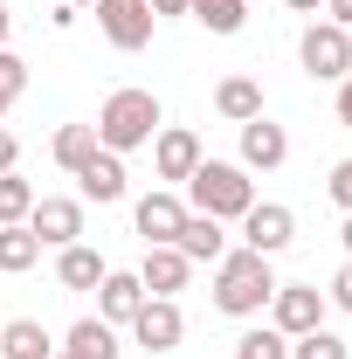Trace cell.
Here are the masks:
<instances>
[{"label": "cell", "instance_id": "6da1fadb", "mask_svg": "<svg viewBox=\"0 0 352 359\" xmlns=\"http://www.w3.org/2000/svg\"><path fill=\"white\" fill-rule=\"evenodd\" d=\"M269 297H276V269H269V256H256V249H228V256L215 263V311L263 318Z\"/></svg>", "mask_w": 352, "mask_h": 359}, {"label": "cell", "instance_id": "7a4b0ae2", "mask_svg": "<svg viewBox=\"0 0 352 359\" xmlns=\"http://www.w3.org/2000/svg\"><path fill=\"white\" fill-rule=\"evenodd\" d=\"M159 125H166V118H159V97L132 83V90H111V97H104V111H97V125H90V132H97L104 152H118V159H125V152H138V145H152Z\"/></svg>", "mask_w": 352, "mask_h": 359}, {"label": "cell", "instance_id": "3957f363", "mask_svg": "<svg viewBox=\"0 0 352 359\" xmlns=\"http://www.w3.org/2000/svg\"><path fill=\"white\" fill-rule=\"evenodd\" d=\"M187 194H194V215H215V222H242L256 208V180L228 159H201L187 173Z\"/></svg>", "mask_w": 352, "mask_h": 359}, {"label": "cell", "instance_id": "277c9868", "mask_svg": "<svg viewBox=\"0 0 352 359\" xmlns=\"http://www.w3.org/2000/svg\"><path fill=\"white\" fill-rule=\"evenodd\" d=\"M297 55H304V69L318 76V83H339V76H352V28H339V21H311L304 42H297Z\"/></svg>", "mask_w": 352, "mask_h": 359}, {"label": "cell", "instance_id": "5b68a950", "mask_svg": "<svg viewBox=\"0 0 352 359\" xmlns=\"http://www.w3.org/2000/svg\"><path fill=\"white\" fill-rule=\"evenodd\" d=\"M97 28H104V42L138 55V48L152 42V28H159V14L145 7V0H97Z\"/></svg>", "mask_w": 352, "mask_h": 359}, {"label": "cell", "instance_id": "8992f818", "mask_svg": "<svg viewBox=\"0 0 352 359\" xmlns=\"http://www.w3.org/2000/svg\"><path fill=\"white\" fill-rule=\"evenodd\" d=\"M28 235H35L42 249H69V242H83V201L35 194V208H28Z\"/></svg>", "mask_w": 352, "mask_h": 359}, {"label": "cell", "instance_id": "52a82bcc", "mask_svg": "<svg viewBox=\"0 0 352 359\" xmlns=\"http://www.w3.org/2000/svg\"><path fill=\"white\" fill-rule=\"evenodd\" d=\"M269 325L283 332V339H304L325 325V290H311V283H276V297H269Z\"/></svg>", "mask_w": 352, "mask_h": 359}, {"label": "cell", "instance_id": "ba28073f", "mask_svg": "<svg viewBox=\"0 0 352 359\" xmlns=\"http://www.w3.org/2000/svg\"><path fill=\"white\" fill-rule=\"evenodd\" d=\"M290 242H297V215H290L283 201H256V208L242 215V249L276 256V249H290Z\"/></svg>", "mask_w": 352, "mask_h": 359}, {"label": "cell", "instance_id": "9c48e42d", "mask_svg": "<svg viewBox=\"0 0 352 359\" xmlns=\"http://www.w3.org/2000/svg\"><path fill=\"white\" fill-rule=\"evenodd\" d=\"M132 339L145 346V353H173L180 339H187L180 304H173V297H145V304H138V318H132Z\"/></svg>", "mask_w": 352, "mask_h": 359}, {"label": "cell", "instance_id": "30bf717a", "mask_svg": "<svg viewBox=\"0 0 352 359\" xmlns=\"http://www.w3.org/2000/svg\"><path fill=\"white\" fill-rule=\"evenodd\" d=\"M201 159H208V152H201V138L187 132V125H159V132H152V166H159V180L187 187V173H194Z\"/></svg>", "mask_w": 352, "mask_h": 359}, {"label": "cell", "instance_id": "8fae6325", "mask_svg": "<svg viewBox=\"0 0 352 359\" xmlns=\"http://www.w3.org/2000/svg\"><path fill=\"white\" fill-rule=\"evenodd\" d=\"M283 159H290V132L269 118H249L242 125V173H276Z\"/></svg>", "mask_w": 352, "mask_h": 359}, {"label": "cell", "instance_id": "7c38bea8", "mask_svg": "<svg viewBox=\"0 0 352 359\" xmlns=\"http://www.w3.org/2000/svg\"><path fill=\"white\" fill-rule=\"evenodd\" d=\"M187 276H194V263L180 256L173 242H152V249H145V263H138L145 297H173V290H187Z\"/></svg>", "mask_w": 352, "mask_h": 359}, {"label": "cell", "instance_id": "4fadbf2b", "mask_svg": "<svg viewBox=\"0 0 352 359\" xmlns=\"http://www.w3.org/2000/svg\"><path fill=\"white\" fill-rule=\"evenodd\" d=\"M180 222H187V201H180V194H166V187H159V194H145V201L132 208V228L145 235V249H152V242H173Z\"/></svg>", "mask_w": 352, "mask_h": 359}, {"label": "cell", "instance_id": "5bb4252c", "mask_svg": "<svg viewBox=\"0 0 352 359\" xmlns=\"http://www.w3.org/2000/svg\"><path fill=\"white\" fill-rule=\"evenodd\" d=\"M76 187H83V201H97V208H111V201H125V159L118 152H90L83 166H76Z\"/></svg>", "mask_w": 352, "mask_h": 359}, {"label": "cell", "instance_id": "9a60e30c", "mask_svg": "<svg viewBox=\"0 0 352 359\" xmlns=\"http://www.w3.org/2000/svg\"><path fill=\"white\" fill-rule=\"evenodd\" d=\"M138 304H145V283H138V269H111V276L97 283V318H104V325H132Z\"/></svg>", "mask_w": 352, "mask_h": 359}, {"label": "cell", "instance_id": "2e32d148", "mask_svg": "<svg viewBox=\"0 0 352 359\" xmlns=\"http://www.w3.org/2000/svg\"><path fill=\"white\" fill-rule=\"evenodd\" d=\"M173 249L187 256V263H221V256H228V235H221L215 215H194V208H187V222H180Z\"/></svg>", "mask_w": 352, "mask_h": 359}, {"label": "cell", "instance_id": "e0dca14e", "mask_svg": "<svg viewBox=\"0 0 352 359\" xmlns=\"http://www.w3.org/2000/svg\"><path fill=\"white\" fill-rule=\"evenodd\" d=\"M104 276H111V263H104L90 242H69V249L55 256V283H62V290H97Z\"/></svg>", "mask_w": 352, "mask_h": 359}, {"label": "cell", "instance_id": "ac0fdd59", "mask_svg": "<svg viewBox=\"0 0 352 359\" xmlns=\"http://www.w3.org/2000/svg\"><path fill=\"white\" fill-rule=\"evenodd\" d=\"M215 111L228 118V125L263 118V90H256V76H221V83H215Z\"/></svg>", "mask_w": 352, "mask_h": 359}, {"label": "cell", "instance_id": "d6986e66", "mask_svg": "<svg viewBox=\"0 0 352 359\" xmlns=\"http://www.w3.org/2000/svg\"><path fill=\"white\" fill-rule=\"evenodd\" d=\"M0 359H55V339L42 332V318H14L0 325Z\"/></svg>", "mask_w": 352, "mask_h": 359}, {"label": "cell", "instance_id": "ffe728a7", "mask_svg": "<svg viewBox=\"0 0 352 359\" xmlns=\"http://www.w3.org/2000/svg\"><path fill=\"white\" fill-rule=\"evenodd\" d=\"M62 346L83 353V359H118V325H104V318H76Z\"/></svg>", "mask_w": 352, "mask_h": 359}, {"label": "cell", "instance_id": "44dd1931", "mask_svg": "<svg viewBox=\"0 0 352 359\" xmlns=\"http://www.w3.org/2000/svg\"><path fill=\"white\" fill-rule=\"evenodd\" d=\"M187 14H194L208 35H242V21H249V0H187Z\"/></svg>", "mask_w": 352, "mask_h": 359}, {"label": "cell", "instance_id": "7402d4cb", "mask_svg": "<svg viewBox=\"0 0 352 359\" xmlns=\"http://www.w3.org/2000/svg\"><path fill=\"white\" fill-rule=\"evenodd\" d=\"M35 263H42V242L28 235V222L0 228V276H21V269H35Z\"/></svg>", "mask_w": 352, "mask_h": 359}, {"label": "cell", "instance_id": "603a6c76", "mask_svg": "<svg viewBox=\"0 0 352 359\" xmlns=\"http://www.w3.org/2000/svg\"><path fill=\"white\" fill-rule=\"evenodd\" d=\"M48 152H55V166H62V173H76V166H83L90 152H97V132H90V125H62Z\"/></svg>", "mask_w": 352, "mask_h": 359}, {"label": "cell", "instance_id": "cb8c5ba5", "mask_svg": "<svg viewBox=\"0 0 352 359\" xmlns=\"http://www.w3.org/2000/svg\"><path fill=\"white\" fill-rule=\"evenodd\" d=\"M235 359H290V339H283L276 325H256V332L235 339Z\"/></svg>", "mask_w": 352, "mask_h": 359}, {"label": "cell", "instance_id": "d4e9b609", "mask_svg": "<svg viewBox=\"0 0 352 359\" xmlns=\"http://www.w3.org/2000/svg\"><path fill=\"white\" fill-rule=\"evenodd\" d=\"M28 208H35V187H28L21 173H0V228L28 222Z\"/></svg>", "mask_w": 352, "mask_h": 359}, {"label": "cell", "instance_id": "484cf974", "mask_svg": "<svg viewBox=\"0 0 352 359\" xmlns=\"http://www.w3.org/2000/svg\"><path fill=\"white\" fill-rule=\"evenodd\" d=\"M290 359H352V346L339 339V332H304V339H290Z\"/></svg>", "mask_w": 352, "mask_h": 359}, {"label": "cell", "instance_id": "4316f807", "mask_svg": "<svg viewBox=\"0 0 352 359\" xmlns=\"http://www.w3.org/2000/svg\"><path fill=\"white\" fill-rule=\"evenodd\" d=\"M28 90V62L14 55V48H0V118H7V104Z\"/></svg>", "mask_w": 352, "mask_h": 359}, {"label": "cell", "instance_id": "83f0119b", "mask_svg": "<svg viewBox=\"0 0 352 359\" xmlns=\"http://www.w3.org/2000/svg\"><path fill=\"white\" fill-rule=\"evenodd\" d=\"M325 194H332V201H339V208L352 215V159H339V166H332V180H325Z\"/></svg>", "mask_w": 352, "mask_h": 359}, {"label": "cell", "instance_id": "f1b7e54d", "mask_svg": "<svg viewBox=\"0 0 352 359\" xmlns=\"http://www.w3.org/2000/svg\"><path fill=\"white\" fill-rule=\"evenodd\" d=\"M325 304H339V311H352V256H346V269L332 276V297H325Z\"/></svg>", "mask_w": 352, "mask_h": 359}, {"label": "cell", "instance_id": "f546056e", "mask_svg": "<svg viewBox=\"0 0 352 359\" xmlns=\"http://www.w3.org/2000/svg\"><path fill=\"white\" fill-rule=\"evenodd\" d=\"M14 166H21V138L0 125V173H14Z\"/></svg>", "mask_w": 352, "mask_h": 359}, {"label": "cell", "instance_id": "4dcf8cb0", "mask_svg": "<svg viewBox=\"0 0 352 359\" xmlns=\"http://www.w3.org/2000/svg\"><path fill=\"white\" fill-rule=\"evenodd\" d=\"M339 125L352 132V76H339Z\"/></svg>", "mask_w": 352, "mask_h": 359}, {"label": "cell", "instance_id": "1f68e13d", "mask_svg": "<svg viewBox=\"0 0 352 359\" xmlns=\"http://www.w3.org/2000/svg\"><path fill=\"white\" fill-rule=\"evenodd\" d=\"M325 21H339V28H352V0H325Z\"/></svg>", "mask_w": 352, "mask_h": 359}, {"label": "cell", "instance_id": "d6a6232c", "mask_svg": "<svg viewBox=\"0 0 352 359\" xmlns=\"http://www.w3.org/2000/svg\"><path fill=\"white\" fill-rule=\"evenodd\" d=\"M152 14H187V0H145Z\"/></svg>", "mask_w": 352, "mask_h": 359}, {"label": "cell", "instance_id": "836d02e7", "mask_svg": "<svg viewBox=\"0 0 352 359\" xmlns=\"http://www.w3.org/2000/svg\"><path fill=\"white\" fill-rule=\"evenodd\" d=\"M7 28H14V14H7V0H0V48H7Z\"/></svg>", "mask_w": 352, "mask_h": 359}, {"label": "cell", "instance_id": "e575fe53", "mask_svg": "<svg viewBox=\"0 0 352 359\" xmlns=\"http://www.w3.org/2000/svg\"><path fill=\"white\" fill-rule=\"evenodd\" d=\"M290 7H297V14H318V7H325V0H290Z\"/></svg>", "mask_w": 352, "mask_h": 359}, {"label": "cell", "instance_id": "d590c367", "mask_svg": "<svg viewBox=\"0 0 352 359\" xmlns=\"http://www.w3.org/2000/svg\"><path fill=\"white\" fill-rule=\"evenodd\" d=\"M339 242H346V256H352V215H346V228H339Z\"/></svg>", "mask_w": 352, "mask_h": 359}, {"label": "cell", "instance_id": "8d00e7d4", "mask_svg": "<svg viewBox=\"0 0 352 359\" xmlns=\"http://www.w3.org/2000/svg\"><path fill=\"white\" fill-rule=\"evenodd\" d=\"M55 359H83V353H69V346H55Z\"/></svg>", "mask_w": 352, "mask_h": 359}, {"label": "cell", "instance_id": "74e56055", "mask_svg": "<svg viewBox=\"0 0 352 359\" xmlns=\"http://www.w3.org/2000/svg\"><path fill=\"white\" fill-rule=\"evenodd\" d=\"M55 7H83V0H55Z\"/></svg>", "mask_w": 352, "mask_h": 359}]
</instances>
